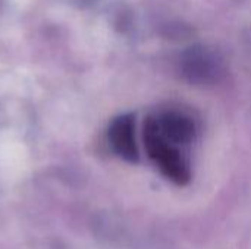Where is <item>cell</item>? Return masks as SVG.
<instances>
[{
    "label": "cell",
    "instance_id": "cell-1",
    "mask_svg": "<svg viewBox=\"0 0 251 249\" xmlns=\"http://www.w3.org/2000/svg\"><path fill=\"white\" fill-rule=\"evenodd\" d=\"M144 144L150 158L156 163L160 172L176 185H187L191 173L187 160L159 131L154 117H147L144 123Z\"/></svg>",
    "mask_w": 251,
    "mask_h": 249
},
{
    "label": "cell",
    "instance_id": "cell-2",
    "mask_svg": "<svg viewBox=\"0 0 251 249\" xmlns=\"http://www.w3.org/2000/svg\"><path fill=\"white\" fill-rule=\"evenodd\" d=\"M181 72L191 84L210 85L224 78L225 65L215 50L203 44H194L181 56Z\"/></svg>",
    "mask_w": 251,
    "mask_h": 249
},
{
    "label": "cell",
    "instance_id": "cell-3",
    "mask_svg": "<svg viewBox=\"0 0 251 249\" xmlns=\"http://www.w3.org/2000/svg\"><path fill=\"white\" fill-rule=\"evenodd\" d=\"M160 134L174 145H185L194 139L196 125L194 120L176 110H169L154 117Z\"/></svg>",
    "mask_w": 251,
    "mask_h": 249
},
{
    "label": "cell",
    "instance_id": "cell-4",
    "mask_svg": "<svg viewBox=\"0 0 251 249\" xmlns=\"http://www.w3.org/2000/svg\"><path fill=\"white\" fill-rule=\"evenodd\" d=\"M110 142L115 151L128 161H138V147L135 142V126L132 116L118 117L109 131Z\"/></svg>",
    "mask_w": 251,
    "mask_h": 249
},
{
    "label": "cell",
    "instance_id": "cell-5",
    "mask_svg": "<svg viewBox=\"0 0 251 249\" xmlns=\"http://www.w3.org/2000/svg\"><path fill=\"white\" fill-rule=\"evenodd\" d=\"M160 32L166 38H171V40H182V38H188L193 35V29L187 23L179 22V21L165 23Z\"/></svg>",
    "mask_w": 251,
    "mask_h": 249
}]
</instances>
